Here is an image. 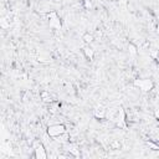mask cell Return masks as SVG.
I'll list each match as a JSON object with an SVG mask.
<instances>
[{"mask_svg": "<svg viewBox=\"0 0 159 159\" xmlns=\"http://www.w3.org/2000/svg\"><path fill=\"white\" fill-rule=\"evenodd\" d=\"M133 84L135 87H139V89H142L143 92H150L154 88V83L149 78H137L133 81Z\"/></svg>", "mask_w": 159, "mask_h": 159, "instance_id": "6da1fadb", "label": "cell"}, {"mask_svg": "<svg viewBox=\"0 0 159 159\" xmlns=\"http://www.w3.org/2000/svg\"><path fill=\"white\" fill-rule=\"evenodd\" d=\"M47 20H48V26L51 29H55L57 31H60L62 29V22H61V19L58 17L57 12L56 11H50L47 14Z\"/></svg>", "mask_w": 159, "mask_h": 159, "instance_id": "7a4b0ae2", "label": "cell"}, {"mask_svg": "<svg viewBox=\"0 0 159 159\" xmlns=\"http://www.w3.org/2000/svg\"><path fill=\"white\" fill-rule=\"evenodd\" d=\"M65 133H66V127L63 124L57 123V124H51V125L47 127V134L50 137H52V138L60 137V135H62Z\"/></svg>", "mask_w": 159, "mask_h": 159, "instance_id": "3957f363", "label": "cell"}, {"mask_svg": "<svg viewBox=\"0 0 159 159\" xmlns=\"http://www.w3.org/2000/svg\"><path fill=\"white\" fill-rule=\"evenodd\" d=\"M117 127L119 128H125L127 127V118H125V112L122 107H119V111H118V116H117V123H116Z\"/></svg>", "mask_w": 159, "mask_h": 159, "instance_id": "277c9868", "label": "cell"}, {"mask_svg": "<svg viewBox=\"0 0 159 159\" xmlns=\"http://www.w3.org/2000/svg\"><path fill=\"white\" fill-rule=\"evenodd\" d=\"M34 157L36 159H46L47 158V153H46V149L45 147L39 143L36 147H35V152H34Z\"/></svg>", "mask_w": 159, "mask_h": 159, "instance_id": "5b68a950", "label": "cell"}, {"mask_svg": "<svg viewBox=\"0 0 159 159\" xmlns=\"http://www.w3.org/2000/svg\"><path fill=\"white\" fill-rule=\"evenodd\" d=\"M93 116L97 119H104L106 118V109L102 106H98V107H96L93 109Z\"/></svg>", "mask_w": 159, "mask_h": 159, "instance_id": "8992f818", "label": "cell"}, {"mask_svg": "<svg viewBox=\"0 0 159 159\" xmlns=\"http://www.w3.org/2000/svg\"><path fill=\"white\" fill-rule=\"evenodd\" d=\"M83 53H84L86 58H87V60H89V61H92V60H93V57H94V50H93L89 45L83 47Z\"/></svg>", "mask_w": 159, "mask_h": 159, "instance_id": "52a82bcc", "label": "cell"}, {"mask_svg": "<svg viewBox=\"0 0 159 159\" xmlns=\"http://www.w3.org/2000/svg\"><path fill=\"white\" fill-rule=\"evenodd\" d=\"M60 109V103L58 102H55V101H51L50 103H48V107H47V111L50 112V113H52V114H55L57 111Z\"/></svg>", "mask_w": 159, "mask_h": 159, "instance_id": "ba28073f", "label": "cell"}, {"mask_svg": "<svg viewBox=\"0 0 159 159\" xmlns=\"http://www.w3.org/2000/svg\"><path fill=\"white\" fill-rule=\"evenodd\" d=\"M10 25H11V22L6 16H0V29L7 30L10 27Z\"/></svg>", "mask_w": 159, "mask_h": 159, "instance_id": "9c48e42d", "label": "cell"}, {"mask_svg": "<svg viewBox=\"0 0 159 159\" xmlns=\"http://www.w3.org/2000/svg\"><path fill=\"white\" fill-rule=\"evenodd\" d=\"M82 40H83V41H84L87 45H89V43H92V42H93L94 37H93V35H92V34L87 32V34H83V36H82Z\"/></svg>", "mask_w": 159, "mask_h": 159, "instance_id": "30bf717a", "label": "cell"}, {"mask_svg": "<svg viewBox=\"0 0 159 159\" xmlns=\"http://www.w3.org/2000/svg\"><path fill=\"white\" fill-rule=\"evenodd\" d=\"M40 96H41V98H42V101H43L45 103H50V102L52 101V98H51V96H50V93H48L47 91H42Z\"/></svg>", "mask_w": 159, "mask_h": 159, "instance_id": "8fae6325", "label": "cell"}, {"mask_svg": "<svg viewBox=\"0 0 159 159\" xmlns=\"http://www.w3.org/2000/svg\"><path fill=\"white\" fill-rule=\"evenodd\" d=\"M109 147H111V149H113V150H118V149H120L122 144H120V142H119V140L114 139V140H112V142L109 143Z\"/></svg>", "mask_w": 159, "mask_h": 159, "instance_id": "7c38bea8", "label": "cell"}, {"mask_svg": "<svg viewBox=\"0 0 159 159\" xmlns=\"http://www.w3.org/2000/svg\"><path fill=\"white\" fill-rule=\"evenodd\" d=\"M70 153H72L75 157H80V150L75 147V145H68V149H67Z\"/></svg>", "mask_w": 159, "mask_h": 159, "instance_id": "4fadbf2b", "label": "cell"}, {"mask_svg": "<svg viewBox=\"0 0 159 159\" xmlns=\"http://www.w3.org/2000/svg\"><path fill=\"white\" fill-rule=\"evenodd\" d=\"M128 48H129V53L130 55H137V47L133 45V43H129V46H128Z\"/></svg>", "mask_w": 159, "mask_h": 159, "instance_id": "5bb4252c", "label": "cell"}, {"mask_svg": "<svg viewBox=\"0 0 159 159\" xmlns=\"http://www.w3.org/2000/svg\"><path fill=\"white\" fill-rule=\"evenodd\" d=\"M157 53H158V50H155V48H153V50L149 51V55H150L154 60H157Z\"/></svg>", "mask_w": 159, "mask_h": 159, "instance_id": "9a60e30c", "label": "cell"}, {"mask_svg": "<svg viewBox=\"0 0 159 159\" xmlns=\"http://www.w3.org/2000/svg\"><path fill=\"white\" fill-rule=\"evenodd\" d=\"M83 4H84V7H86V9H91V7H92V2H91L89 0H84Z\"/></svg>", "mask_w": 159, "mask_h": 159, "instance_id": "2e32d148", "label": "cell"}, {"mask_svg": "<svg viewBox=\"0 0 159 159\" xmlns=\"http://www.w3.org/2000/svg\"><path fill=\"white\" fill-rule=\"evenodd\" d=\"M52 1H53L55 4H62V1H63V0H52Z\"/></svg>", "mask_w": 159, "mask_h": 159, "instance_id": "e0dca14e", "label": "cell"}]
</instances>
